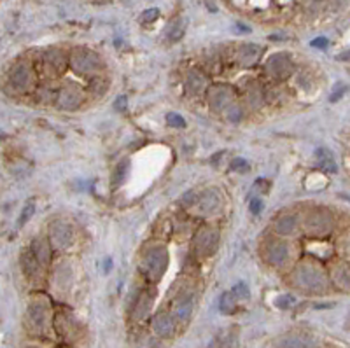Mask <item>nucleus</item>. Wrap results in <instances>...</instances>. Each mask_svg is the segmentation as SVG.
Listing matches in <instances>:
<instances>
[{
    "mask_svg": "<svg viewBox=\"0 0 350 348\" xmlns=\"http://www.w3.org/2000/svg\"><path fill=\"white\" fill-rule=\"evenodd\" d=\"M293 283L296 285L300 291L305 292H313L319 294L324 292L327 287V278L324 270L320 268L319 264H315L313 261H301L296 266L293 273Z\"/></svg>",
    "mask_w": 350,
    "mask_h": 348,
    "instance_id": "f257e3e1",
    "label": "nucleus"
},
{
    "mask_svg": "<svg viewBox=\"0 0 350 348\" xmlns=\"http://www.w3.org/2000/svg\"><path fill=\"white\" fill-rule=\"evenodd\" d=\"M144 275L153 282H158L163 275H165L166 268H168V252L161 245H154L146 250L142 257V264H140Z\"/></svg>",
    "mask_w": 350,
    "mask_h": 348,
    "instance_id": "f03ea898",
    "label": "nucleus"
},
{
    "mask_svg": "<svg viewBox=\"0 0 350 348\" xmlns=\"http://www.w3.org/2000/svg\"><path fill=\"white\" fill-rule=\"evenodd\" d=\"M70 67L76 74L79 76H89L95 74L102 69V60L98 58V54L93 53L91 49L86 47H77L70 53Z\"/></svg>",
    "mask_w": 350,
    "mask_h": 348,
    "instance_id": "7ed1b4c3",
    "label": "nucleus"
},
{
    "mask_svg": "<svg viewBox=\"0 0 350 348\" xmlns=\"http://www.w3.org/2000/svg\"><path fill=\"white\" fill-rule=\"evenodd\" d=\"M305 230L310 236H326L333 230V217L324 208H313L305 215Z\"/></svg>",
    "mask_w": 350,
    "mask_h": 348,
    "instance_id": "20e7f679",
    "label": "nucleus"
},
{
    "mask_svg": "<svg viewBox=\"0 0 350 348\" xmlns=\"http://www.w3.org/2000/svg\"><path fill=\"white\" fill-rule=\"evenodd\" d=\"M27 322L35 333H44L51 322V310L46 299H34L28 306Z\"/></svg>",
    "mask_w": 350,
    "mask_h": 348,
    "instance_id": "39448f33",
    "label": "nucleus"
},
{
    "mask_svg": "<svg viewBox=\"0 0 350 348\" xmlns=\"http://www.w3.org/2000/svg\"><path fill=\"white\" fill-rule=\"evenodd\" d=\"M219 245V233L212 228H201L198 233L194 234L193 240V249L198 257H208L217 250Z\"/></svg>",
    "mask_w": 350,
    "mask_h": 348,
    "instance_id": "423d86ee",
    "label": "nucleus"
},
{
    "mask_svg": "<svg viewBox=\"0 0 350 348\" xmlns=\"http://www.w3.org/2000/svg\"><path fill=\"white\" fill-rule=\"evenodd\" d=\"M34 82V72L28 63H16L7 76V84L11 86L14 91H27Z\"/></svg>",
    "mask_w": 350,
    "mask_h": 348,
    "instance_id": "0eeeda50",
    "label": "nucleus"
},
{
    "mask_svg": "<svg viewBox=\"0 0 350 348\" xmlns=\"http://www.w3.org/2000/svg\"><path fill=\"white\" fill-rule=\"evenodd\" d=\"M49 240L51 245L58 250L69 249L74 243V230L70 224L63 221H56L49 226Z\"/></svg>",
    "mask_w": 350,
    "mask_h": 348,
    "instance_id": "6e6552de",
    "label": "nucleus"
},
{
    "mask_svg": "<svg viewBox=\"0 0 350 348\" xmlns=\"http://www.w3.org/2000/svg\"><path fill=\"white\" fill-rule=\"evenodd\" d=\"M82 98H84V95H82V89L79 86L67 84L58 91L56 105L60 109H65V111H74L82 104Z\"/></svg>",
    "mask_w": 350,
    "mask_h": 348,
    "instance_id": "1a4fd4ad",
    "label": "nucleus"
},
{
    "mask_svg": "<svg viewBox=\"0 0 350 348\" xmlns=\"http://www.w3.org/2000/svg\"><path fill=\"white\" fill-rule=\"evenodd\" d=\"M207 102L212 109H228L233 102V89L226 84H214L207 89Z\"/></svg>",
    "mask_w": 350,
    "mask_h": 348,
    "instance_id": "9d476101",
    "label": "nucleus"
},
{
    "mask_svg": "<svg viewBox=\"0 0 350 348\" xmlns=\"http://www.w3.org/2000/svg\"><path fill=\"white\" fill-rule=\"evenodd\" d=\"M266 70L275 79H285V77H289L293 74V60L285 53L273 54L266 61Z\"/></svg>",
    "mask_w": 350,
    "mask_h": 348,
    "instance_id": "9b49d317",
    "label": "nucleus"
},
{
    "mask_svg": "<svg viewBox=\"0 0 350 348\" xmlns=\"http://www.w3.org/2000/svg\"><path fill=\"white\" fill-rule=\"evenodd\" d=\"M289 250L287 245L280 240H268L263 247V257L266 259V263L272 266H280L284 264V261L287 259Z\"/></svg>",
    "mask_w": 350,
    "mask_h": 348,
    "instance_id": "f8f14e48",
    "label": "nucleus"
},
{
    "mask_svg": "<svg viewBox=\"0 0 350 348\" xmlns=\"http://www.w3.org/2000/svg\"><path fill=\"white\" fill-rule=\"evenodd\" d=\"M198 212L203 215H216L217 212L223 208V199H221L219 193L216 191H207L198 198Z\"/></svg>",
    "mask_w": 350,
    "mask_h": 348,
    "instance_id": "ddd939ff",
    "label": "nucleus"
},
{
    "mask_svg": "<svg viewBox=\"0 0 350 348\" xmlns=\"http://www.w3.org/2000/svg\"><path fill=\"white\" fill-rule=\"evenodd\" d=\"M153 329H154V333L161 338L172 336L173 331H175V318H173L170 313L161 311V313H158L153 318Z\"/></svg>",
    "mask_w": 350,
    "mask_h": 348,
    "instance_id": "4468645a",
    "label": "nucleus"
},
{
    "mask_svg": "<svg viewBox=\"0 0 350 348\" xmlns=\"http://www.w3.org/2000/svg\"><path fill=\"white\" fill-rule=\"evenodd\" d=\"M277 348H315V343L305 334H287L278 340Z\"/></svg>",
    "mask_w": 350,
    "mask_h": 348,
    "instance_id": "2eb2a0df",
    "label": "nucleus"
},
{
    "mask_svg": "<svg viewBox=\"0 0 350 348\" xmlns=\"http://www.w3.org/2000/svg\"><path fill=\"white\" fill-rule=\"evenodd\" d=\"M153 303H154V292L151 291H144L142 294L139 296V299H137V303H135L133 306V318L135 320H142L144 317H147L151 311V308H153Z\"/></svg>",
    "mask_w": 350,
    "mask_h": 348,
    "instance_id": "dca6fc26",
    "label": "nucleus"
},
{
    "mask_svg": "<svg viewBox=\"0 0 350 348\" xmlns=\"http://www.w3.org/2000/svg\"><path fill=\"white\" fill-rule=\"evenodd\" d=\"M44 65L46 69H49L53 74H62L67 67V60L65 54L60 49H49L44 54Z\"/></svg>",
    "mask_w": 350,
    "mask_h": 348,
    "instance_id": "f3484780",
    "label": "nucleus"
},
{
    "mask_svg": "<svg viewBox=\"0 0 350 348\" xmlns=\"http://www.w3.org/2000/svg\"><path fill=\"white\" fill-rule=\"evenodd\" d=\"M21 268H23L25 276L34 280V278H39V276H40L39 273H40L42 264L39 263L37 257L34 256V252L28 249V250H23V254H21Z\"/></svg>",
    "mask_w": 350,
    "mask_h": 348,
    "instance_id": "a211bd4d",
    "label": "nucleus"
},
{
    "mask_svg": "<svg viewBox=\"0 0 350 348\" xmlns=\"http://www.w3.org/2000/svg\"><path fill=\"white\" fill-rule=\"evenodd\" d=\"M259 56H261V47L256 46V44H242L238 47V54H236L238 63L242 67L254 65L256 61L259 60Z\"/></svg>",
    "mask_w": 350,
    "mask_h": 348,
    "instance_id": "6ab92c4d",
    "label": "nucleus"
},
{
    "mask_svg": "<svg viewBox=\"0 0 350 348\" xmlns=\"http://www.w3.org/2000/svg\"><path fill=\"white\" fill-rule=\"evenodd\" d=\"M333 282L336 283V287L342 291H350V264L349 263H338L333 266Z\"/></svg>",
    "mask_w": 350,
    "mask_h": 348,
    "instance_id": "aec40b11",
    "label": "nucleus"
},
{
    "mask_svg": "<svg viewBox=\"0 0 350 348\" xmlns=\"http://www.w3.org/2000/svg\"><path fill=\"white\" fill-rule=\"evenodd\" d=\"M191 311H193V298L189 294L181 296L175 301V306H173V317H175V320L186 322L191 317Z\"/></svg>",
    "mask_w": 350,
    "mask_h": 348,
    "instance_id": "412c9836",
    "label": "nucleus"
},
{
    "mask_svg": "<svg viewBox=\"0 0 350 348\" xmlns=\"http://www.w3.org/2000/svg\"><path fill=\"white\" fill-rule=\"evenodd\" d=\"M207 86V80H205V76L198 70H191L186 77V91L189 95H200L201 91Z\"/></svg>",
    "mask_w": 350,
    "mask_h": 348,
    "instance_id": "4be33fe9",
    "label": "nucleus"
},
{
    "mask_svg": "<svg viewBox=\"0 0 350 348\" xmlns=\"http://www.w3.org/2000/svg\"><path fill=\"white\" fill-rule=\"evenodd\" d=\"M30 250L34 252V256L37 257V261L42 264V266H46V264L49 263L51 250H49V245H47V241L44 240V238H40V236L34 238V241H32V245H30Z\"/></svg>",
    "mask_w": 350,
    "mask_h": 348,
    "instance_id": "5701e85b",
    "label": "nucleus"
},
{
    "mask_svg": "<svg viewBox=\"0 0 350 348\" xmlns=\"http://www.w3.org/2000/svg\"><path fill=\"white\" fill-rule=\"evenodd\" d=\"M56 327H58V333L62 334L63 338H72L74 334L77 333V324L70 315L67 313H60L56 317Z\"/></svg>",
    "mask_w": 350,
    "mask_h": 348,
    "instance_id": "b1692460",
    "label": "nucleus"
},
{
    "mask_svg": "<svg viewBox=\"0 0 350 348\" xmlns=\"http://www.w3.org/2000/svg\"><path fill=\"white\" fill-rule=\"evenodd\" d=\"M296 228H298V222H296V217L294 215H284L280 217L277 222H275V231L282 236H291V234L296 233Z\"/></svg>",
    "mask_w": 350,
    "mask_h": 348,
    "instance_id": "393cba45",
    "label": "nucleus"
},
{
    "mask_svg": "<svg viewBox=\"0 0 350 348\" xmlns=\"http://www.w3.org/2000/svg\"><path fill=\"white\" fill-rule=\"evenodd\" d=\"M315 159H317V166L324 172H336V163H335V157L333 154L329 153L327 149H317L315 153Z\"/></svg>",
    "mask_w": 350,
    "mask_h": 348,
    "instance_id": "a878e982",
    "label": "nucleus"
},
{
    "mask_svg": "<svg viewBox=\"0 0 350 348\" xmlns=\"http://www.w3.org/2000/svg\"><path fill=\"white\" fill-rule=\"evenodd\" d=\"M70 268L67 266V264H60L56 268V271H54V278H53V282L58 285V289L60 291H67L69 289V285H70Z\"/></svg>",
    "mask_w": 350,
    "mask_h": 348,
    "instance_id": "bb28decb",
    "label": "nucleus"
},
{
    "mask_svg": "<svg viewBox=\"0 0 350 348\" xmlns=\"http://www.w3.org/2000/svg\"><path fill=\"white\" fill-rule=\"evenodd\" d=\"M184 30H186V21L182 18H175L168 25V28H166V37H168V40L175 42V40H179L184 35Z\"/></svg>",
    "mask_w": 350,
    "mask_h": 348,
    "instance_id": "cd10ccee",
    "label": "nucleus"
},
{
    "mask_svg": "<svg viewBox=\"0 0 350 348\" xmlns=\"http://www.w3.org/2000/svg\"><path fill=\"white\" fill-rule=\"evenodd\" d=\"M128 170H130V161L128 159H123L119 163V165L116 166V170H114V175H112V186H119L121 182L124 180V177H126V173H128Z\"/></svg>",
    "mask_w": 350,
    "mask_h": 348,
    "instance_id": "c85d7f7f",
    "label": "nucleus"
},
{
    "mask_svg": "<svg viewBox=\"0 0 350 348\" xmlns=\"http://www.w3.org/2000/svg\"><path fill=\"white\" fill-rule=\"evenodd\" d=\"M236 308V296L233 292H224L221 298V311L223 313H233Z\"/></svg>",
    "mask_w": 350,
    "mask_h": 348,
    "instance_id": "c756f323",
    "label": "nucleus"
},
{
    "mask_svg": "<svg viewBox=\"0 0 350 348\" xmlns=\"http://www.w3.org/2000/svg\"><path fill=\"white\" fill-rule=\"evenodd\" d=\"M166 122H168L170 126H173V128H184L186 126L184 117L179 116V114H175V112H168V114H166Z\"/></svg>",
    "mask_w": 350,
    "mask_h": 348,
    "instance_id": "7c9ffc66",
    "label": "nucleus"
},
{
    "mask_svg": "<svg viewBox=\"0 0 350 348\" xmlns=\"http://www.w3.org/2000/svg\"><path fill=\"white\" fill-rule=\"evenodd\" d=\"M198 198H200V196H198L194 191H189V193H186V194L181 198L182 207L189 208V207H193V205H196V203H198Z\"/></svg>",
    "mask_w": 350,
    "mask_h": 348,
    "instance_id": "2f4dec72",
    "label": "nucleus"
},
{
    "mask_svg": "<svg viewBox=\"0 0 350 348\" xmlns=\"http://www.w3.org/2000/svg\"><path fill=\"white\" fill-rule=\"evenodd\" d=\"M34 212H35V205H34V203H28L27 207L23 208V212H21V215H19V222H18L19 226H23L25 222H27L28 219L34 215Z\"/></svg>",
    "mask_w": 350,
    "mask_h": 348,
    "instance_id": "473e14b6",
    "label": "nucleus"
},
{
    "mask_svg": "<svg viewBox=\"0 0 350 348\" xmlns=\"http://www.w3.org/2000/svg\"><path fill=\"white\" fill-rule=\"evenodd\" d=\"M231 168L235 170V172H247L250 166H249V163H247L245 159H242V157H236V159L231 163Z\"/></svg>",
    "mask_w": 350,
    "mask_h": 348,
    "instance_id": "72a5a7b5",
    "label": "nucleus"
},
{
    "mask_svg": "<svg viewBox=\"0 0 350 348\" xmlns=\"http://www.w3.org/2000/svg\"><path fill=\"white\" fill-rule=\"evenodd\" d=\"M226 114H228V119H230V121H238L240 116H242V111H240L238 105H230Z\"/></svg>",
    "mask_w": 350,
    "mask_h": 348,
    "instance_id": "f704fd0d",
    "label": "nucleus"
},
{
    "mask_svg": "<svg viewBox=\"0 0 350 348\" xmlns=\"http://www.w3.org/2000/svg\"><path fill=\"white\" fill-rule=\"evenodd\" d=\"M233 294L236 296V299L238 298L245 299V298H249V289H247L245 283H238V285H235V289H233Z\"/></svg>",
    "mask_w": 350,
    "mask_h": 348,
    "instance_id": "c9c22d12",
    "label": "nucleus"
},
{
    "mask_svg": "<svg viewBox=\"0 0 350 348\" xmlns=\"http://www.w3.org/2000/svg\"><path fill=\"white\" fill-rule=\"evenodd\" d=\"M293 303H294L293 296H280V298H277L275 305H277L278 308H282V310H285V308H289V306L293 305Z\"/></svg>",
    "mask_w": 350,
    "mask_h": 348,
    "instance_id": "e433bc0d",
    "label": "nucleus"
},
{
    "mask_svg": "<svg viewBox=\"0 0 350 348\" xmlns=\"http://www.w3.org/2000/svg\"><path fill=\"white\" fill-rule=\"evenodd\" d=\"M347 89H349V88H347L345 84H338L335 89H333V95H331V98H329V100H331V102H336V100H340L343 95H345Z\"/></svg>",
    "mask_w": 350,
    "mask_h": 348,
    "instance_id": "4c0bfd02",
    "label": "nucleus"
},
{
    "mask_svg": "<svg viewBox=\"0 0 350 348\" xmlns=\"http://www.w3.org/2000/svg\"><path fill=\"white\" fill-rule=\"evenodd\" d=\"M159 16V11L158 9H149V11H146L142 14V19L146 21V23H149V21H154V19Z\"/></svg>",
    "mask_w": 350,
    "mask_h": 348,
    "instance_id": "58836bf2",
    "label": "nucleus"
},
{
    "mask_svg": "<svg viewBox=\"0 0 350 348\" xmlns=\"http://www.w3.org/2000/svg\"><path fill=\"white\" fill-rule=\"evenodd\" d=\"M259 210H261V201H259L258 198H254L250 201V212H252V214H258Z\"/></svg>",
    "mask_w": 350,
    "mask_h": 348,
    "instance_id": "ea45409f",
    "label": "nucleus"
},
{
    "mask_svg": "<svg viewBox=\"0 0 350 348\" xmlns=\"http://www.w3.org/2000/svg\"><path fill=\"white\" fill-rule=\"evenodd\" d=\"M116 109H117V111L126 109V98H124V96H119V98L116 100Z\"/></svg>",
    "mask_w": 350,
    "mask_h": 348,
    "instance_id": "a19ab883",
    "label": "nucleus"
},
{
    "mask_svg": "<svg viewBox=\"0 0 350 348\" xmlns=\"http://www.w3.org/2000/svg\"><path fill=\"white\" fill-rule=\"evenodd\" d=\"M312 46H313V47H326V46H327V40H326L324 37L315 39V40L312 42Z\"/></svg>",
    "mask_w": 350,
    "mask_h": 348,
    "instance_id": "79ce46f5",
    "label": "nucleus"
},
{
    "mask_svg": "<svg viewBox=\"0 0 350 348\" xmlns=\"http://www.w3.org/2000/svg\"><path fill=\"white\" fill-rule=\"evenodd\" d=\"M338 60H343V61H350V49L345 51V53H342L338 56Z\"/></svg>",
    "mask_w": 350,
    "mask_h": 348,
    "instance_id": "37998d69",
    "label": "nucleus"
},
{
    "mask_svg": "<svg viewBox=\"0 0 350 348\" xmlns=\"http://www.w3.org/2000/svg\"><path fill=\"white\" fill-rule=\"evenodd\" d=\"M347 254L350 256V238H349V241H347Z\"/></svg>",
    "mask_w": 350,
    "mask_h": 348,
    "instance_id": "c03bdc74",
    "label": "nucleus"
},
{
    "mask_svg": "<svg viewBox=\"0 0 350 348\" xmlns=\"http://www.w3.org/2000/svg\"><path fill=\"white\" fill-rule=\"evenodd\" d=\"M25 348H37V347H25Z\"/></svg>",
    "mask_w": 350,
    "mask_h": 348,
    "instance_id": "a18cd8bd",
    "label": "nucleus"
}]
</instances>
